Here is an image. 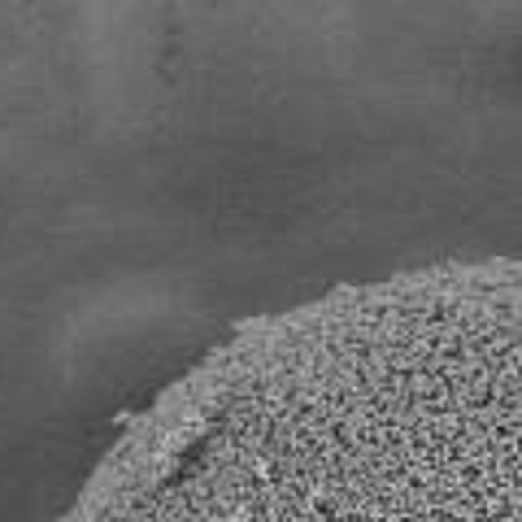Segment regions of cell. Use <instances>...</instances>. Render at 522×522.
I'll use <instances>...</instances> for the list:
<instances>
[{
  "label": "cell",
  "mask_w": 522,
  "mask_h": 522,
  "mask_svg": "<svg viewBox=\"0 0 522 522\" xmlns=\"http://www.w3.org/2000/svg\"><path fill=\"white\" fill-rule=\"evenodd\" d=\"M65 522H522V257L253 322L131 422Z\"/></svg>",
  "instance_id": "cell-1"
}]
</instances>
